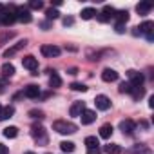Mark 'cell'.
Listing matches in <instances>:
<instances>
[{
	"label": "cell",
	"instance_id": "4316f807",
	"mask_svg": "<svg viewBox=\"0 0 154 154\" xmlns=\"http://www.w3.org/2000/svg\"><path fill=\"white\" fill-rule=\"evenodd\" d=\"M94 15H96V11H94L93 8H85V9H82V13H80V17H82L84 20H91Z\"/></svg>",
	"mask_w": 154,
	"mask_h": 154
},
{
	"label": "cell",
	"instance_id": "74e56055",
	"mask_svg": "<svg viewBox=\"0 0 154 154\" xmlns=\"http://www.w3.org/2000/svg\"><path fill=\"white\" fill-rule=\"evenodd\" d=\"M100 152H102L100 147H96V149H87V154H100Z\"/></svg>",
	"mask_w": 154,
	"mask_h": 154
},
{
	"label": "cell",
	"instance_id": "4fadbf2b",
	"mask_svg": "<svg viewBox=\"0 0 154 154\" xmlns=\"http://www.w3.org/2000/svg\"><path fill=\"white\" fill-rule=\"evenodd\" d=\"M40 51H42V54L47 56V58H53V56H58V54H60V47H56V45H42Z\"/></svg>",
	"mask_w": 154,
	"mask_h": 154
},
{
	"label": "cell",
	"instance_id": "52a82bcc",
	"mask_svg": "<svg viewBox=\"0 0 154 154\" xmlns=\"http://www.w3.org/2000/svg\"><path fill=\"white\" fill-rule=\"evenodd\" d=\"M127 76L131 78V85L132 87H141L143 85V74L141 72H138V71H134V69H131V71H127Z\"/></svg>",
	"mask_w": 154,
	"mask_h": 154
},
{
	"label": "cell",
	"instance_id": "ee69618b",
	"mask_svg": "<svg viewBox=\"0 0 154 154\" xmlns=\"http://www.w3.org/2000/svg\"><path fill=\"white\" fill-rule=\"evenodd\" d=\"M0 111H2V107H0Z\"/></svg>",
	"mask_w": 154,
	"mask_h": 154
},
{
	"label": "cell",
	"instance_id": "9c48e42d",
	"mask_svg": "<svg viewBox=\"0 0 154 154\" xmlns=\"http://www.w3.org/2000/svg\"><path fill=\"white\" fill-rule=\"evenodd\" d=\"M134 129H136V123H134L132 120H122V122H120V131H122L123 134L131 136V134L134 132Z\"/></svg>",
	"mask_w": 154,
	"mask_h": 154
},
{
	"label": "cell",
	"instance_id": "4dcf8cb0",
	"mask_svg": "<svg viewBox=\"0 0 154 154\" xmlns=\"http://www.w3.org/2000/svg\"><path fill=\"white\" fill-rule=\"evenodd\" d=\"M69 87H71L72 91H78V93H85V91H87V85H84V84H78V82L71 84Z\"/></svg>",
	"mask_w": 154,
	"mask_h": 154
},
{
	"label": "cell",
	"instance_id": "9a60e30c",
	"mask_svg": "<svg viewBox=\"0 0 154 154\" xmlns=\"http://www.w3.org/2000/svg\"><path fill=\"white\" fill-rule=\"evenodd\" d=\"M102 80L103 82H116L118 80V72L114 71V69H103V72H102Z\"/></svg>",
	"mask_w": 154,
	"mask_h": 154
},
{
	"label": "cell",
	"instance_id": "d590c367",
	"mask_svg": "<svg viewBox=\"0 0 154 154\" xmlns=\"http://www.w3.org/2000/svg\"><path fill=\"white\" fill-rule=\"evenodd\" d=\"M6 87H8V80L6 78H0V93H4Z\"/></svg>",
	"mask_w": 154,
	"mask_h": 154
},
{
	"label": "cell",
	"instance_id": "e0dca14e",
	"mask_svg": "<svg viewBox=\"0 0 154 154\" xmlns=\"http://www.w3.org/2000/svg\"><path fill=\"white\" fill-rule=\"evenodd\" d=\"M24 94L27 96V98H38L40 96V87L38 85H27L26 89H24Z\"/></svg>",
	"mask_w": 154,
	"mask_h": 154
},
{
	"label": "cell",
	"instance_id": "836d02e7",
	"mask_svg": "<svg viewBox=\"0 0 154 154\" xmlns=\"http://www.w3.org/2000/svg\"><path fill=\"white\" fill-rule=\"evenodd\" d=\"M29 116L35 118V120H42V118H44V112L38 111V109H33V111H29Z\"/></svg>",
	"mask_w": 154,
	"mask_h": 154
},
{
	"label": "cell",
	"instance_id": "3957f363",
	"mask_svg": "<svg viewBox=\"0 0 154 154\" xmlns=\"http://www.w3.org/2000/svg\"><path fill=\"white\" fill-rule=\"evenodd\" d=\"M31 136L36 140V143H47V134L42 125H33L31 127Z\"/></svg>",
	"mask_w": 154,
	"mask_h": 154
},
{
	"label": "cell",
	"instance_id": "83f0119b",
	"mask_svg": "<svg viewBox=\"0 0 154 154\" xmlns=\"http://www.w3.org/2000/svg\"><path fill=\"white\" fill-rule=\"evenodd\" d=\"M45 17H47V22H49V20H56V18L60 17V11L54 9V8H49V9L45 11Z\"/></svg>",
	"mask_w": 154,
	"mask_h": 154
},
{
	"label": "cell",
	"instance_id": "60d3db41",
	"mask_svg": "<svg viewBox=\"0 0 154 154\" xmlns=\"http://www.w3.org/2000/svg\"><path fill=\"white\" fill-rule=\"evenodd\" d=\"M40 26H42V29H49V26H51V24H49V22H47V20H45V22H42V24H40Z\"/></svg>",
	"mask_w": 154,
	"mask_h": 154
},
{
	"label": "cell",
	"instance_id": "5bb4252c",
	"mask_svg": "<svg viewBox=\"0 0 154 154\" xmlns=\"http://www.w3.org/2000/svg\"><path fill=\"white\" fill-rule=\"evenodd\" d=\"M125 154H150V149H149L147 145H143V143H138V145L127 149Z\"/></svg>",
	"mask_w": 154,
	"mask_h": 154
},
{
	"label": "cell",
	"instance_id": "603a6c76",
	"mask_svg": "<svg viewBox=\"0 0 154 154\" xmlns=\"http://www.w3.org/2000/svg\"><path fill=\"white\" fill-rule=\"evenodd\" d=\"M103 152H107V154H120L122 152V147L116 145V143H109V145L103 147Z\"/></svg>",
	"mask_w": 154,
	"mask_h": 154
},
{
	"label": "cell",
	"instance_id": "1f68e13d",
	"mask_svg": "<svg viewBox=\"0 0 154 154\" xmlns=\"http://www.w3.org/2000/svg\"><path fill=\"white\" fill-rule=\"evenodd\" d=\"M132 89H134V87H132L129 82H122V84H120V93H129V94H131Z\"/></svg>",
	"mask_w": 154,
	"mask_h": 154
},
{
	"label": "cell",
	"instance_id": "e575fe53",
	"mask_svg": "<svg viewBox=\"0 0 154 154\" xmlns=\"http://www.w3.org/2000/svg\"><path fill=\"white\" fill-rule=\"evenodd\" d=\"M11 38H13V33H2L0 35V44H4V42H8Z\"/></svg>",
	"mask_w": 154,
	"mask_h": 154
},
{
	"label": "cell",
	"instance_id": "ab89813d",
	"mask_svg": "<svg viewBox=\"0 0 154 154\" xmlns=\"http://www.w3.org/2000/svg\"><path fill=\"white\" fill-rule=\"evenodd\" d=\"M8 152H9L8 145H2V143H0V154H8Z\"/></svg>",
	"mask_w": 154,
	"mask_h": 154
},
{
	"label": "cell",
	"instance_id": "8d00e7d4",
	"mask_svg": "<svg viewBox=\"0 0 154 154\" xmlns=\"http://www.w3.org/2000/svg\"><path fill=\"white\" fill-rule=\"evenodd\" d=\"M116 33H125V24H116Z\"/></svg>",
	"mask_w": 154,
	"mask_h": 154
},
{
	"label": "cell",
	"instance_id": "6da1fadb",
	"mask_svg": "<svg viewBox=\"0 0 154 154\" xmlns=\"http://www.w3.org/2000/svg\"><path fill=\"white\" fill-rule=\"evenodd\" d=\"M76 127L72 122H67V120H56L54 123H53V131H56V132H60V134H72V132H76Z\"/></svg>",
	"mask_w": 154,
	"mask_h": 154
},
{
	"label": "cell",
	"instance_id": "b9f144b4",
	"mask_svg": "<svg viewBox=\"0 0 154 154\" xmlns=\"http://www.w3.org/2000/svg\"><path fill=\"white\" fill-rule=\"evenodd\" d=\"M149 107H150V109L154 107V96H150V100H149Z\"/></svg>",
	"mask_w": 154,
	"mask_h": 154
},
{
	"label": "cell",
	"instance_id": "d6a6232c",
	"mask_svg": "<svg viewBox=\"0 0 154 154\" xmlns=\"http://www.w3.org/2000/svg\"><path fill=\"white\" fill-rule=\"evenodd\" d=\"M42 8H44V4L40 2V0H31L29 6H27V9H29V11H31V9H36V11H38V9H42Z\"/></svg>",
	"mask_w": 154,
	"mask_h": 154
},
{
	"label": "cell",
	"instance_id": "8992f818",
	"mask_svg": "<svg viewBox=\"0 0 154 154\" xmlns=\"http://www.w3.org/2000/svg\"><path fill=\"white\" fill-rule=\"evenodd\" d=\"M15 15H17V20H20L22 24H29L33 20V15H31V11L27 8H17Z\"/></svg>",
	"mask_w": 154,
	"mask_h": 154
},
{
	"label": "cell",
	"instance_id": "d4e9b609",
	"mask_svg": "<svg viewBox=\"0 0 154 154\" xmlns=\"http://www.w3.org/2000/svg\"><path fill=\"white\" fill-rule=\"evenodd\" d=\"M85 147H87V149H96V147H100L98 138H96V136H87V138H85Z\"/></svg>",
	"mask_w": 154,
	"mask_h": 154
},
{
	"label": "cell",
	"instance_id": "7bdbcfd3",
	"mask_svg": "<svg viewBox=\"0 0 154 154\" xmlns=\"http://www.w3.org/2000/svg\"><path fill=\"white\" fill-rule=\"evenodd\" d=\"M26 154H35V152H26Z\"/></svg>",
	"mask_w": 154,
	"mask_h": 154
},
{
	"label": "cell",
	"instance_id": "ffe728a7",
	"mask_svg": "<svg viewBox=\"0 0 154 154\" xmlns=\"http://www.w3.org/2000/svg\"><path fill=\"white\" fill-rule=\"evenodd\" d=\"M49 85H51V87H60V85H62V78L58 76V72L51 71V76H49Z\"/></svg>",
	"mask_w": 154,
	"mask_h": 154
},
{
	"label": "cell",
	"instance_id": "7a4b0ae2",
	"mask_svg": "<svg viewBox=\"0 0 154 154\" xmlns=\"http://www.w3.org/2000/svg\"><path fill=\"white\" fill-rule=\"evenodd\" d=\"M114 13H116L114 8H111V6H103V9H102L100 13H96V18H98V22L105 24V22H109L111 18H114Z\"/></svg>",
	"mask_w": 154,
	"mask_h": 154
},
{
	"label": "cell",
	"instance_id": "7c38bea8",
	"mask_svg": "<svg viewBox=\"0 0 154 154\" xmlns=\"http://www.w3.org/2000/svg\"><path fill=\"white\" fill-rule=\"evenodd\" d=\"M26 45H27V40H20L18 44H15L13 47H9V49H6V51H4V58H11L15 53H18V51H20L22 47H26Z\"/></svg>",
	"mask_w": 154,
	"mask_h": 154
},
{
	"label": "cell",
	"instance_id": "2e32d148",
	"mask_svg": "<svg viewBox=\"0 0 154 154\" xmlns=\"http://www.w3.org/2000/svg\"><path fill=\"white\" fill-rule=\"evenodd\" d=\"M84 109H85V103H84V102H74V103L71 105L69 112H71V116H80V114L84 112Z\"/></svg>",
	"mask_w": 154,
	"mask_h": 154
},
{
	"label": "cell",
	"instance_id": "7402d4cb",
	"mask_svg": "<svg viewBox=\"0 0 154 154\" xmlns=\"http://www.w3.org/2000/svg\"><path fill=\"white\" fill-rule=\"evenodd\" d=\"M2 74H4V78H8V76H13V74H15V65L9 63V62H6V63L2 65Z\"/></svg>",
	"mask_w": 154,
	"mask_h": 154
},
{
	"label": "cell",
	"instance_id": "484cf974",
	"mask_svg": "<svg viewBox=\"0 0 154 154\" xmlns=\"http://www.w3.org/2000/svg\"><path fill=\"white\" fill-rule=\"evenodd\" d=\"M4 136H6V138H11V140L17 138V136H18V127H13V125H11V127H6V129H4Z\"/></svg>",
	"mask_w": 154,
	"mask_h": 154
},
{
	"label": "cell",
	"instance_id": "277c9868",
	"mask_svg": "<svg viewBox=\"0 0 154 154\" xmlns=\"http://www.w3.org/2000/svg\"><path fill=\"white\" fill-rule=\"evenodd\" d=\"M136 29H140L138 33L145 35L149 42H152V40H154V35H152V31H154V22H150V20H145V22H143L140 27H136Z\"/></svg>",
	"mask_w": 154,
	"mask_h": 154
},
{
	"label": "cell",
	"instance_id": "d6986e66",
	"mask_svg": "<svg viewBox=\"0 0 154 154\" xmlns=\"http://www.w3.org/2000/svg\"><path fill=\"white\" fill-rule=\"evenodd\" d=\"M13 114H15V107L8 105V107H4L0 111V120H9V118H13Z\"/></svg>",
	"mask_w": 154,
	"mask_h": 154
},
{
	"label": "cell",
	"instance_id": "f546056e",
	"mask_svg": "<svg viewBox=\"0 0 154 154\" xmlns=\"http://www.w3.org/2000/svg\"><path fill=\"white\" fill-rule=\"evenodd\" d=\"M131 94H132V98H134V100H140V98H143V94H145V89H143V87H134Z\"/></svg>",
	"mask_w": 154,
	"mask_h": 154
},
{
	"label": "cell",
	"instance_id": "30bf717a",
	"mask_svg": "<svg viewBox=\"0 0 154 154\" xmlns=\"http://www.w3.org/2000/svg\"><path fill=\"white\" fill-rule=\"evenodd\" d=\"M13 22H17V15H15V11H11V9L8 8L6 13L0 17V24H2V26H11Z\"/></svg>",
	"mask_w": 154,
	"mask_h": 154
},
{
	"label": "cell",
	"instance_id": "44dd1931",
	"mask_svg": "<svg viewBox=\"0 0 154 154\" xmlns=\"http://www.w3.org/2000/svg\"><path fill=\"white\" fill-rule=\"evenodd\" d=\"M150 9H152V4H150V2H140V4L136 6V11H138L140 15H147Z\"/></svg>",
	"mask_w": 154,
	"mask_h": 154
},
{
	"label": "cell",
	"instance_id": "5b68a950",
	"mask_svg": "<svg viewBox=\"0 0 154 154\" xmlns=\"http://www.w3.org/2000/svg\"><path fill=\"white\" fill-rule=\"evenodd\" d=\"M22 65H24L26 69H29L31 74H38V72H36V71H38V60H36L33 54L24 56V58H22Z\"/></svg>",
	"mask_w": 154,
	"mask_h": 154
},
{
	"label": "cell",
	"instance_id": "f35d334b",
	"mask_svg": "<svg viewBox=\"0 0 154 154\" xmlns=\"http://www.w3.org/2000/svg\"><path fill=\"white\" fill-rule=\"evenodd\" d=\"M72 22H74V20H72L71 17H65V18H63V26H72Z\"/></svg>",
	"mask_w": 154,
	"mask_h": 154
},
{
	"label": "cell",
	"instance_id": "ba28073f",
	"mask_svg": "<svg viewBox=\"0 0 154 154\" xmlns=\"http://www.w3.org/2000/svg\"><path fill=\"white\" fill-rule=\"evenodd\" d=\"M80 118H82V125H91L93 122H96V112L91 111V109H84Z\"/></svg>",
	"mask_w": 154,
	"mask_h": 154
},
{
	"label": "cell",
	"instance_id": "8fae6325",
	"mask_svg": "<svg viewBox=\"0 0 154 154\" xmlns=\"http://www.w3.org/2000/svg\"><path fill=\"white\" fill-rule=\"evenodd\" d=\"M94 103H96V107H98L100 111H107V109H111V100H109L105 94H98L96 100H94Z\"/></svg>",
	"mask_w": 154,
	"mask_h": 154
},
{
	"label": "cell",
	"instance_id": "cb8c5ba5",
	"mask_svg": "<svg viewBox=\"0 0 154 154\" xmlns=\"http://www.w3.org/2000/svg\"><path fill=\"white\" fill-rule=\"evenodd\" d=\"M114 18H116L118 24H125L129 20V11H116L114 13Z\"/></svg>",
	"mask_w": 154,
	"mask_h": 154
},
{
	"label": "cell",
	"instance_id": "f1b7e54d",
	"mask_svg": "<svg viewBox=\"0 0 154 154\" xmlns=\"http://www.w3.org/2000/svg\"><path fill=\"white\" fill-rule=\"evenodd\" d=\"M60 149H62L63 152L71 154V152L74 150V143H72V141H62V143H60Z\"/></svg>",
	"mask_w": 154,
	"mask_h": 154
},
{
	"label": "cell",
	"instance_id": "ac0fdd59",
	"mask_svg": "<svg viewBox=\"0 0 154 154\" xmlns=\"http://www.w3.org/2000/svg\"><path fill=\"white\" fill-rule=\"evenodd\" d=\"M112 125L111 123H105V125H102L100 127V138H103V140H107V138H111L112 136Z\"/></svg>",
	"mask_w": 154,
	"mask_h": 154
}]
</instances>
